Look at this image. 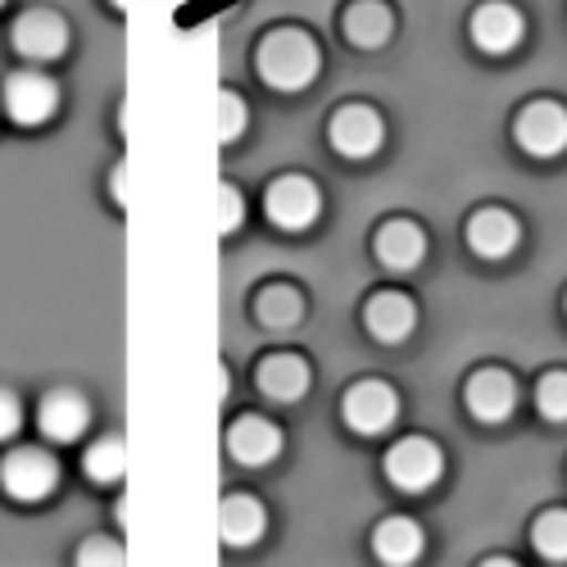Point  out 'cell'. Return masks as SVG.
Returning a JSON list of instances; mask_svg holds the SVG:
<instances>
[{
    "label": "cell",
    "instance_id": "obj_9",
    "mask_svg": "<svg viewBox=\"0 0 567 567\" xmlns=\"http://www.w3.org/2000/svg\"><path fill=\"white\" fill-rule=\"evenodd\" d=\"M472 41H477V51L486 55H508L523 45L527 37V19L517 6H508V0H486V6H477V14H472L467 23Z\"/></svg>",
    "mask_w": 567,
    "mask_h": 567
},
{
    "label": "cell",
    "instance_id": "obj_21",
    "mask_svg": "<svg viewBox=\"0 0 567 567\" xmlns=\"http://www.w3.org/2000/svg\"><path fill=\"white\" fill-rule=\"evenodd\" d=\"M346 37L359 41V45H382L391 37V14L377 6V0H363L346 14Z\"/></svg>",
    "mask_w": 567,
    "mask_h": 567
},
{
    "label": "cell",
    "instance_id": "obj_2",
    "mask_svg": "<svg viewBox=\"0 0 567 567\" xmlns=\"http://www.w3.org/2000/svg\"><path fill=\"white\" fill-rule=\"evenodd\" d=\"M441 472H445V454L436 441L427 436H404L386 450V482L404 495H422V491H432L441 482Z\"/></svg>",
    "mask_w": 567,
    "mask_h": 567
},
{
    "label": "cell",
    "instance_id": "obj_15",
    "mask_svg": "<svg viewBox=\"0 0 567 567\" xmlns=\"http://www.w3.org/2000/svg\"><path fill=\"white\" fill-rule=\"evenodd\" d=\"M227 454L246 467H264L281 454V432L268 417H241L227 427Z\"/></svg>",
    "mask_w": 567,
    "mask_h": 567
},
{
    "label": "cell",
    "instance_id": "obj_16",
    "mask_svg": "<svg viewBox=\"0 0 567 567\" xmlns=\"http://www.w3.org/2000/svg\"><path fill=\"white\" fill-rule=\"evenodd\" d=\"M372 250H377V259H382L391 272H409V268L422 264V255H427V236H422L417 223L395 218V223H386L382 231H377Z\"/></svg>",
    "mask_w": 567,
    "mask_h": 567
},
{
    "label": "cell",
    "instance_id": "obj_27",
    "mask_svg": "<svg viewBox=\"0 0 567 567\" xmlns=\"http://www.w3.org/2000/svg\"><path fill=\"white\" fill-rule=\"evenodd\" d=\"M19 427H23V409H19V400H14L10 391H0V445L14 441Z\"/></svg>",
    "mask_w": 567,
    "mask_h": 567
},
{
    "label": "cell",
    "instance_id": "obj_11",
    "mask_svg": "<svg viewBox=\"0 0 567 567\" xmlns=\"http://www.w3.org/2000/svg\"><path fill=\"white\" fill-rule=\"evenodd\" d=\"M86 422H91V409H86V400L73 395V391H51V395L37 404V427H41V436L51 441V445H73V441H82Z\"/></svg>",
    "mask_w": 567,
    "mask_h": 567
},
{
    "label": "cell",
    "instance_id": "obj_20",
    "mask_svg": "<svg viewBox=\"0 0 567 567\" xmlns=\"http://www.w3.org/2000/svg\"><path fill=\"white\" fill-rule=\"evenodd\" d=\"M82 472L91 482H101V486H118L127 477V445L118 436H101L82 454Z\"/></svg>",
    "mask_w": 567,
    "mask_h": 567
},
{
    "label": "cell",
    "instance_id": "obj_12",
    "mask_svg": "<svg viewBox=\"0 0 567 567\" xmlns=\"http://www.w3.org/2000/svg\"><path fill=\"white\" fill-rule=\"evenodd\" d=\"M467 409L477 422H504L513 409H517V386L504 368H482L467 377Z\"/></svg>",
    "mask_w": 567,
    "mask_h": 567
},
{
    "label": "cell",
    "instance_id": "obj_23",
    "mask_svg": "<svg viewBox=\"0 0 567 567\" xmlns=\"http://www.w3.org/2000/svg\"><path fill=\"white\" fill-rule=\"evenodd\" d=\"M536 409L549 422H567V372H545L536 386Z\"/></svg>",
    "mask_w": 567,
    "mask_h": 567
},
{
    "label": "cell",
    "instance_id": "obj_14",
    "mask_svg": "<svg viewBox=\"0 0 567 567\" xmlns=\"http://www.w3.org/2000/svg\"><path fill=\"white\" fill-rule=\"evenodd\" d=\"M517 236H523V227H517V218L508 209H477L467 218V246H472V255H482V259L513 255Z\"/></svg>",
    "mask_w": 567,
    "mask_h": 567
},
{
    "label": "cell",
    "instance_id": "obj_29",
    "mask_svg": "<svg viewBox=\"0 0 567 567\" xmlns=\"http://www.w3.org/2000/svg\"><path fill=\"white\" fill-rule=\"evenodd\" d=\"M0 6H6V0H0Z\"/></svg>",
    "mask_w": 567,
    "mask_h": 567
},
{
    "label": "cell",
    "instance_id": "obj_5",
    "mask_svg": "<svg viewBox=\"0 0 567 567\" xmlns=\"http://www.w3.org/2000/svg\"><path fill=\"white\" fill-rule=\"evenodd\" d=\"M264 214H268V223L281 227V231H305V227H313L318 214H322V192H318L309 177L287 173V177H277L268 192H264Z\"/></svg>",
    "mask_w": 567,
    "mask_h": 567
},
{
    "label": "cell",
    "instance_id": "obj_4",
    "mask_svg": "<svg viewBox=\"0 0 567 567\" xmlns=\"http://www.w3.org/2000/svg\"><path fill=\"white\" fill-rule=\"evenodd\" d=\"M0 110H6L10 123H19V127H41L60 110V86L41 69H19L6 78V86H0Z\"/></svg>",
    "mask_w": 567,
    "mask_h": 567
},
{
    "label": "cell",
    "instance_id": "obj_13",
    "mask_svg": "<svg viewBox=\"0 0 567 567\" xmlns=\"http://www.w3.org/2000/svg\"><path fill=\"white\" fill-rule=\"evenodd\" d=\"M417 322V309L404 291H377L368 305H363V327L372 332V341L382 346H400Z\"/></svg>",
    "mask_w": 567,
    "mask_h": 567
},
{
    "label": "cell",
    "instance_id": "obj_1",
    "mask_svg": "<svg viewBox=\"0 0 567 567\" xmlns=\"http://www.w3.org/2000/svg\"><path fill=\"white\" fill-rule=\"evenodd\" d=\"M255 64H259V78L272 91H300V86H309L318 78V64L322 60H318V45L305 32L281 28V32H268L259 41Z\"/></svg>",
    "mask_w": 567,
    "mask_h": 567
},
{
    "label": "cell",
    "instance_id": "obj_6",
    "mask_svg": "<svg viewBox=\"0 0 567 567\" xmlns=\"http://www.w3.org/2000/svg\"><path fill=\"white\" fill-rule=\"evenodd\" d=\"M327 141L341 159H372L386 141V123L372 105H341L327 123Z\"/></svg>",
    "mask_w": 567,
    "mask_h": 567
},
{
    "label": "cell",
    "instance_id": "obj_26",
    "mask_svg": "<svg viewBox=\"0 0 567 567\" xmlns=\"http://www.w3.org/2000/svg\"><path fill=\"white\" fill-rule=\"evenodd\" d=\"M246 218V205L236 196V186H218V231H236Z\"/></svg>",
    "mask_w": 567,
    "mask_h": 567
},
{
    "label": "cell",
    "instance_id": "obj_19",
    "mask_svg": "<svg viewBox=\"0 0 567 567\" xmlns=\"http://www.w3.org/2000/svg\"><path fill=\"white\" fill-rule=\"evenodd\" d=\"M372 554L391 563V567H404L422 554V527L413 523V517H386L382 527L372 532Z\"/></svg>",
    "mask_w": 567,
    "mask_h": 567
},
{
    "label": "cell",
    "instance_id": "obj_24",
    "mask_svg": "<svg viewBox=\"0 0 567 567\" xmlns=\"http://www.w3.org/2000/svg\"><path fill=\"white\" fill-rule=\"evenodd\" d=\"M241 132H246V105H241V96L223 91L218 96V141H236Z\"/></svg>",
    "mask_w": 567,
    "mask_h": 567
},
{
    "label": "cell",
    "instance_id": "obj_17",
    "mask_svg": "<svg viewBox=\"0 0 567 567\" xmlns=\"http://www.w3.org/2000/svg\"><path fill=\"white\" fill-rule=\"evenodd\" d=\"M218 532H223V545L231 549L255 545L264 536V504L250 495H227L218 504Z\"/></svg>",
    "mask_w": 567,
    "mask_h": 567
},
{
    "label": "cell",
    "instance_id": "obj_8",
    "mask_svg": "<svg viewBox=\"0 0 567 567\" xmlns=\"http://www.w3.org/2000/svg\"><path fill=\"white\" fill-rule=\"evenodd\" d=\"M10 45L32 64H51V60H60L69 51V23L60 14H51V10H28L10 28Z\"/></svg>",
    "mask_w": 567,
    "mask_h": 567
},
{
    "label": "cell",
    "instance_id": "obj_22",
    "mask_svg": "<svg viewBox=\"0 0 567 567\" xmlns=\"http://www.w3.org/2000/svg\"><path fill=\"white\" fill-rule=\"evenodd\" d=\"M532 540H536L540 558H549V563H567V508H549V513H540V523L532 527Z\"/></svg>",
    "mask_w": 567,
    "mask_h": 567
},
{
    "label": "cell",
    "instance_id": "obj_25",
    "mask_svg": "<svg viewBox=\"0 0 567 567\" xmlns=\"http://www.w3.org/2000/svg\"><path fill=\"white\" fill-rule=\"evenodd\" d=\"M259 313H264V322H296L300 318V305H296V296L291 291H268L264 300H259Z\"/></svg>",
    "mask_w": 567,
    "mask_h": 567
},
{
    "label": "cell",
    "instance_id": "obj_18",
    "mask_svg": "<svg viewBox=\"0 0 567 567\" xmlns=\"http://www.w3.org/2000/svg\"><path fill=\"white\" fill-rule=\"evenodd\" d=\"M259 391L277 404H291L309 391V363L296 354H272L259 363Z\"/></svg>",
    "mask_w": 567,
    "mask_h": 567
},
{
    "label": "cell",
    "instance_id": "obj_28",
    "mask_svg": "<svg viewBox=\"0 0 567 567\" xmlns=\"http://www.w3.org/2000/svg\"><path fill=\"white\" fill-rule=\"evenodd\" d=\"M78 558H82V563H123V549L110 545V540H86V545L78 549Z\"/></svg>",
    "mask_w": 567,
    "mask_h": 567
},
{
    "label": "cell",
    "instance_id": "obj_10",
    "mask_svg": "<svg viewBox=\"0 0 567 567\" xmlns=\"http://www.w3.org/2000/svg\"><path fill=\"white\" fill-rule=\"evenodd\" d=\"M341 413H346V422L359 436H382L391 422L400 417V395L386 382H359L341 400Z\"/></svg>",
    "mask_w": 567,
    "mask_h": 567
},
{
    "label": "cell",
    "instance_id": "obj_3",
    "mask_svg": "<svg viewBox=\"0 0 567 567\" xmlns=\"http://www.w3.org/2000/svg\"><path fill=\"white\" fill-rule=\"evenodd\" d=\"M60 486V463L51 458V450H37V445H23V450H10L0 458V491L19 504H37Z\"/></svg>",
    "mask_w": 567,
    "mask_h": 567
},
{
    "label": "cell",
    "instance_id": "obj_7",
    "mask_svg": "<svg viewBox=\"0 0 567 567\" xmlns=\"http://www.w3.org/2000/svg\"><path fill=\"white\" fill-rule=\"evenodd\" d=\"M513 136L532 159H554L567 151V110L554 101H532L513 123Z\"/></svg>",
    "mask_w": 567,
    "mask_h": 567
}]
</instances>
